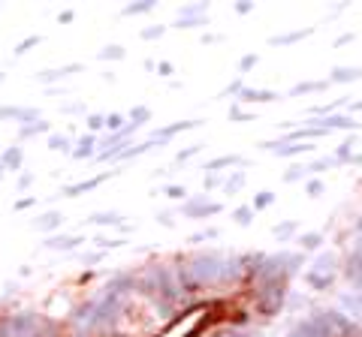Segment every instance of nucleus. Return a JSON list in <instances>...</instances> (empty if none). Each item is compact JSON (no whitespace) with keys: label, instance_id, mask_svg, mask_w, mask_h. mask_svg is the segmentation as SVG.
Masks as SVG:
<instances>
[{"label":"nucleus","instance_id":"f257e3e1","mask_svg":"<svg viewBox=\"0 0 362 337\" xmlns=\"http://www.w3.org/2000/svg\"><path fill=\"white\" fill-rule=\"evenodd\" d=\"M284 292H287V283L284 280H272V283H260L257 289V307L263 313H275L284 301Z\"/></svg>","mask_w":362,"mask_h":337},{"label":"nucleus","instance_id":"f03ea898","mask_svg":"<svg viewBox=\"0 0 362 337\" xmlns=\"http://www.w3.org/2000/svg\"><path fill=\"white\" fill-rule=\"evenodd\" d=\"M293 337H335V334H332V325H329V316L326 313H314V316L299 322Z\"/></svg>","mask_w":362,"mask_h":337},{"label":"nucleus","instance_id":"7ed1b4c3","mask_svg":"<svg viewBox=\"0 0 362 337\" xmlns=\"http://www.w3.org/2000/svg\"><path fill=\"white\" fill-rule=\"evenodd\" d=\"M6 328H9V337H39L43 322L33 313H18V316L6 319Z\"/></svg>","mask_w":362,"mask_h":337},{"label":"nucleus","instance_id":"20e7f679","mask_svg":"<svg viewBox=\"0 0 362 337\" xmlns=\"http://www.w3.org/2000/svg\"><path fill=\"white\" fill-rule=\"evenodd\" d=\"M308 126H314V130L320 133H329V130H356V121L353 118H347V115H329L323 121H308Z\"/></svg>","mask_w":362,"mask_h":337},{"label":"nucleus","instance_id":"39448f33","mask_svg":"<svg viewBox=\"0 0 362 337\" xmlns=\"http://www.w3.org/2000/svg\"><path fill=\"white\" fill-rule=\"evenodd\" d=\"M217 211H220V205L217 202H205V196L184 205V214L187 217H205V214H217Z\"/></svg>","mask_w":362,"mask_h":337},{"label":"nucleus","instance_id":"423d86ee","mask_svg":"<svg viewBox=\"0 0 362 337\" xmlns=\"http://www.w3.org/2000/svg\"><path fill=\"white\" fill-rule=\"evenodd\" d=\"M133 286H136V277H133V274H118L112 283L106 286V292H109V295H118V298H121V295L130 292Z\"/></svg>","mask_w":362,"mask_h":337},{"label":"nucleus","instance_id":"0eeeda50","mask_svg":"<svg viewBox=\"0 0 362 337\" xmlns=\"http://www.w3.org/2000/svg\"><path fill=\"white\" fill-rule=\"evenodd\" d=\"M175 280H178V292H197L199 289V283L193 280L187 265H178V268H175Z\"/></svg>","mask_w":362,"mask_h":337},{"label":"nucleus","instance_id":"6e6552de","mask_svg":"<svg viewBox=\"0 0 362 337\" xmlns=\"http://www.w3.org/2000/svg\"><path fill=\"white\" fill-rule=\"evenodd\" d=\"M266 148L275 151L278 157H296L302 151H311V145H302V142H296V145H266Z\"/></svg>","mask_w":362,"mask_h":337},{"label":"nucleus","instance_id":"1a4fd4ad","mask_svg":"<svg viewBox=\"0 0 362 337\" xmlns=\"http://www.w3.org/2000/svg\"><path fill=\"white\" fill-rule=\"evenodd\" d=\"M242 96H245V100H250V103H272V100H278L272 91H245Z\"/></svg>","mask_w":362,"mask_h":337},{"label":"nucleus","instance_id":"9d476101","mask_svg":"<svg viewBox=\"0 0 362 337\" xmlns=\"http://www.w3.org/2000/svg\"><path fill=\"white\" fill-rule=\"evenodd\" d=\"M190 126H197L193 121H181V123H172V126H166V130H160L154 138H169V136H175V133H181V130H190Z\"/></svg>","mask_w":362,"mask_h":337},{"label":"nucleus","instance_id":"9b49d317","mask_svg":"<svg viewBox=\"0 0 362 337\" xmlns=\"http://www.w3.org/2000/svg\"><path fill=\"white\" fill-rule=\"evenodd\" d=\"M103 181H106V175H103V178H94V181H85V184H73V187H66L64 193H66V196H76V193H85V190H94L97 184H103Z\"/></svg>","mask_w":362,"mask_h":337},{"label":"nucleus","instance_id":"f8f14e48","mask_svg":"<svg viewBox=\"0 0 362 337\" xmlns=\"http://www.w3.org/2000/svg\"><path fill=\"white\" fill-rule=\"evenodd\" d=\"M76 244H79V238H69V235L51 238V241H49V247H54V250H69V247H76Z\"/></svg>","mask_w":362,"mask_h":337},{"label":"nucleus","instance_id":"ddd939ff","mask_svg":"<svg viewBox=\"0 0 362 337\" xmlns=\"http://www.w3.org/2000/svg\"><path fill=\"white\" fill-rule=\"evenodd\" d=\"M308 283H311L314 289H326V286L332 283V277H329V274H317V271H311V274H308Z\"/></svg>","mask_w":362,"mask_h":337},{"label":"nucleus","instance_id":"4468645a","mask_svg":"<svg viewBox=\"0 0 362 337\" xmlns=\"http://www.w3.org/2000/svg\"><path fill=\"white\" fill-rule=\"evenodd\" d=\"M3 163L12 166V168H18V166H21V148H9V151L3 153Z\"/></svg>","mask_w":362,"mask_h":337},{"label":"nucleus","instance_id":"2eb2a0df","mask_svg":"<svg viewBox=\"0 0 362 337\" xmlns=\"http://www.w3.org/2000/svg\"><path fill=\"white\" fill-rule=\"evenodd\" d=\"M235 163H242L239 157H220V160H212V163H208L205 168H208V172H214V168H224V166H235Z\"/></svg>","mask_w":362,"mask_h":337},{"label":"nucleus","instance_id":"dca6fc26","mask_svg":"<svg viewBox=\"0 0 362 337\" xmlns=\"http://www.w3.org/2000/svg\"><path fill=\"white\" fill-rule=\"evenodd\" d=\"M359 76V69H335L332 73V81H353Z\"/></svg>","mask_w":362,"mask_h":337},{"label":"nucleus","instance_id":"f3484780","mask_svg":"<svg viewBox=\"0 0 362 337\" xmlns=\"http://www.w3.org/2000/svg\"><path fill=\"white\" fill-rule=\"evenodd\" d=\"M320 241H323V238H320L317 232H308V235H302V247H305V250H317V247H320Z\"/></svg>","mask_w":362,"mask_h":337},{"label":"nucleus","instance_id":"a211bd4d","mask_svg":"<svg viewBox=\"0 0 362 337\" xmlns=\"http://www.w3.org/2000/svg\"><path fill=\"white\" fill-rule=\"evenodd\" d=\"M61 220H64V217H58V214H46L43 220L36 223V226H39V229H54V226H61Z\"/></svg>","mask_w":362,"mask_h":337},{"label":"nucleus","instance_id":"6ab92c4d","mask_svg":"<svg viewBox=\"0 0 362 337\" xmlns=\"http://www.w3.org/2000/svg\"><path fill=\"white\" fill-rule=\"evenodd\" d=\"M66 145H69L66 136H51V138H49V148H51V151H66Z\"/></svg>","mask_w":362,"mask_h":337},{"label":"nucleus","instance_id":"aec40b11","mask_svg":"<svg viewBox=\"0 0 362 337\" xmlns=\"http://www.w3.org/2000/svg\"><path fill=\"white\" fill-rule=\"evenodd\" d=\"M320 88H326V81H308V84H299L293 93H308V91H320Z\"/></svg>","mask_w":362,"mask_h":337},{"label":"nucleus","instance_id":"412c9836","mask_svg":"<svg viewBox=\"0 0 362 337\" xmlns=\"http://www.w3.org/2000/svg\"><path fill=\"white\" fill-rule=\"evenodd\" d=\"M235 220H239L242 223V226H247V223H250V217H254V211H250V208H239V211H235V214H232Z\"/></svg>","mask_w":362,"mask_h":337},{"label":"nucleus","instance_id":"4be33fe9","mask_svg":"<svg viewBox=\"0 0 362 337\" xmlns=\"http://www.w3.org/2000/svg\"><path fill=\"white\" fill-rule=\"evenodd\" d=\"M91 148H94V138H82V142H79V151H76V157H88Z\"/></svg>","mask_w":362,"mask_h":337},{"label":"nucleus","instance_id":"5701e85b","mask_svg":"<svg viewBox=\"0 0 362 337\" xmlns=\"http://www.w3.org/2000/svg\"><path fill=\"white\" fill-rule=\"evenodd\" d=\"M311 31H296V33H287V36H275L272 42H293V39H302V36H308Z\"/></svg>","mask_w":362,"mask_h":337},{"label":"nucleus","instance_id":"b1692460","mask_svg":"<svg viewBox=\"0 0 362 337\" xmlns=\"http://www.w3.org/2000/svg\"><path fill=\"white\" fill-rule=\"evenodd\" d=\"M94 223L97 226H109V223H118V214H97Z\"/></svg>","mask_w":362,"mask_h":337},{"label":"nucleus","instance_id":"393cba45","mask_svg":"<svg viewBox=\"0 0 362 337\" xmlns=\"http://www.w3.org/2000/svg\"><path fill=\"white\" fill-rule=\"evenodd\" d=\"M332 262H335V259H332V256H320V259H317V271H323V274H329V271H332Z\"/></svg>","mask_w":362,"mask_h":337},{"label":"nucleus","instance_id":"a878e982","mask_svg":"<svg viewBox=\"0 0 362 337\" xmlns=\"http://www.w3.org/2000/svg\"><path fill=\"white\" fill-rule=\"evenodd\" d=\"M242 184H245V175H242V172H235V175L227 181V190H239Z\"/></svg>","mask_w":362,"mask_h":337},{"label":"nucleus","instance_id":"bb28decb","mask_svg":"<svg viewBox=\"0 0 362 337\" xmlns=\"http://www.w3.org/2000/svg\"><path fill=\"white\" fill-rule=\"evenodd\" d=\"M272 199H275L272 193H260V196H257V202H254V208H269V205H272Z\"/></svg>","mask_w":362,"mask_h":337},{"label":"nucleus","instance_id":"cd10ccee","mask_svg":"<svg viewBox=\"0 0 362 337\" xmlns=\"http://www.w3.org/2000/svg\"><path fill=\"white\" fill-rule=\"evenodd\" d=\"M142 121H148V108H136V111H133V118H130V123L139 126Z\"/></svg>","mask_w":362,"mask_h":337},{"label":"nucleus","instance_id":"c85d7f7f","mask_svg":"<svg viewBox=\"0 0 362 337\" xmlns=\"http://www.w3.org/2000/svg\"><path fill=\"white\" fill-rule=\"evenodd\" d=\"M103 58H112V61H118V58H124V48H118V46H109V48L103 51Z\"/></svg>","mask_w":362,"mask_h":337},{"label":"nucleus","instance_id":"c756f323","mask_svg":"<svg viewBox=\"0 0 362 337\" xmlns=\"http://www.w3.org/2000/svg\"><path fill=\"white\" fill-rule=\"evenodd\" d=\"M293 229H296V223H284V226H275V235H278V238H287Z\"/></svg>","mask_w":362,"mask_h":337},{"label":"nucleus","instance_id":"7c9ffc66","mask_svg":"<svg viewBox=\"0 0 362 337\" xmlns=\"http://www.w3.org/2000/svg\"><path fill=\"white\" fill-rule=\"evenodd\" d=\"M46 130H49V123H36V126H24L21 133L24 136H33V133H46Z\"/></svg>","mask_w":362,"mask_h":337},{"label":"nucleus","instance_id":"2f4dec72","mask_svg":"<svg viewBox=\"0 0 362 337\" xmlns=\"http://www.w3.org/2000/svg\"><path fill=\"white\" fill-rule=\"evenodd\" d=\"M151 9V3H136V6H127L124 12H127V15H133V12H148Z\"/></svg>","mask_w":362,"mask_h":337},{"label":"nucleus","instance_id":"473e14b6","mask_svg":"<svg viewBox=\"0 0 362 337\" xmlns=\"http://www.w3.org/2000/svg\"><path fill=\"white\" fill-rule=\"evenodd\" d=\"M106 126H109V130H118V126H121V115H109V118H106Z\"/></svg>","mask_w":362,"mask_h":337},{"label":"nucleus","instance_id":"72a5a7b5","mask_svg":"<svg viewBox=\"0 0 362 337\" xmlns=\"http://www.w3.org/2000/svg\"><path fill=\"white\" fill-rule=\"evenodd\" d=\"M323 193V184H320V181H311L308 184V196H320Z\"/></svg>","mask_w":362,"mask_h":337},{"label":"nucleus","instance_id":"f704fd0d","mask_svg":"<svg viewBox=\"0 0 362 337\" xmlns=\"http://www.w3.org/2000/svg\"><path fill=\"white\" fill-rule=\"evenodd\" d=\"M193 153H199V145H193V148H187L184 153H178V163H181V160H190Z\"/></svg>","mask_w":362,"mask_h":337},{"label":"nucleus","instance_id":"c9c22d12","mask_svg":"<svg viewBox=\"0 0 362 337\" xmlns=\"http://www.w3.org/2000/svg\"><path fill=\"white\" fill-rule=\"evenodd\" d=\"M166 193H169L172 196V199H181V196H187L184 190H181V187H169V190H166Z\"/></svg>","mask_w":362,"mask_h":337},{"label":"nucleus","instance_id":"e433bc0d","mask_svg":"<svg viewBox=\"0 0 362 337\" xmlns=\"http://www.w3.org/2000/svg\"><path fill=\"white\" fill-rule=\"evenodd\" d=\"M33 42H36V36H31V39H24V42H21V46H18V54H24V48H31V46H33Z\"/></svg>","mask_w":362,"mask_h":337},{"label":"nucleus","instance_id":"4c0bfd02","mask_svg":"<svg viewBox=\"0 0 362 337\" xmlns=\"http://www.w3.org/2000/svg\"><path fill=\"white\" fill-rule=\"evenodd\" d=\"M257 63V58H254V54H247V58L242 61V69H250V66H254Z\"/></svg>","mask_w":362,"mask_h":337},{"label":"nucleus","instance_id":"58836bf2","mask_svg":"<svg viewBox=\"0 0 362 337\" xmlns=\"http://www.w3.org/2000/svg\"><path fill=\"white\" fill-rule=\"evenodd\" d=\"M350 108H353V111H362V103H356V106H350Z\"/></svg>","mask_w":362,"mask_h":337},{"label":"nucleus","instance_id":"ea45409f","mask_svg":"<svg viewBox=\"0 0 362 337\" xmlns=\"http://www.w3.org/2000/svg\"><path fill=\"white\" fill-rule=\"evenodd\" d=\"M0 175H3V172H0Z\"/></svg>","mask_w":362,"mask_h":337}]
</instances>
